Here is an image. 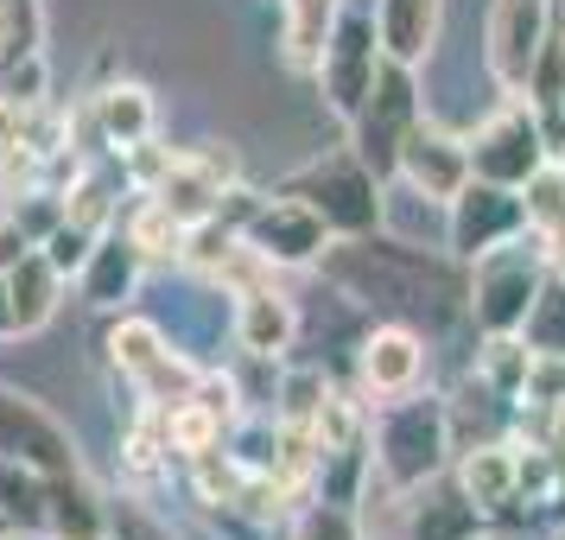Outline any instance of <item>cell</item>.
I'll list each match as a JSON object with an SVG mask.
<instances>
[{
  "label": "cell",
  "mask_w": 565,
  "mask_h": 540,
  "mask_svg": "<svg viewBox=\"0 0 565 540\" xmlns=\"http://www.w3.org/2000/svg\"><path fill=\"white\" fill-rule=\"evenodd\" d=\"M470 267V293H463V311L477 318L483 337H521L527 325V306H534L540 280H546V248H540L534 230H521L514 242L489 248V255L463 261Z\"/></svg>",
  "instance_id": "obj_3"
},
{
  "label": "cell",
  "mask_w": 565,
  "mask_h": 540,
  "mask_svg": "<svg viewBox=\"0 0 565 540\" xmlns=\"http://www.w3.org/2000/svg\"><path fill=\"white\" fill-rule=\"evenodd\" d=\"M477 540H495V534H477Z\"/></svg>",
  "instance_id": "obj_39"
},
{
  "label": "cell",
  "mask_w": 565,
  "mask_h": 540,
  "mask_svg": "<svg viewBox=\"0 0 565 540\" xmlns=\"http://www.w3.org/2000/svg\"><path fill=\"white\" fill-rule=\"evenodd\" d=\"M13 534H20V528H13V521H7V515H0V540H13Z\"/></svg>",
  "instance_id": "obj_38"
},
{
  "label": "cell",
  "mask_w": 565,
  "mask_h": 540,
  "mask_svg": "<svg viewBox=\"0 0 565 540\" xmlns=\"http://www.w3.org/2000/svg\"><path fill=\"white\" fill-rule=\"evenodd\" d=\"M394 179H407L413 198L451 204L463 184H470V147H463L458 134L426 128V115H419V128H413V134H407V147H401V166H394Z\"/></svg>",
  "instance_id": "obj_11"
},
{
  "label": "cell",
  "mask_w": 565,
  "mask_h": 540,
  "mask_svg": "<svg viewBox=\"0 0 565 540\" xmlns=\"http://www.w3.org/2000/svg\"><path fill=\"white\" fill-rule=\"evenodd\" d=\"M121 230L134 235V248H140L147 261H179V248H184V223H179L166 204H159L153 191H147V204L134 210Z\"/></svg>",
  "instance_id": "obj_27"
},
{
  "label": "cell",
  "mask_w": 565,
  "mask_h": 540,
  "mask_svg": "<svg viewBox=\"0 0 565 540\" xmlns=\"http://www.w3.org/2000/svg\"><path fill=\"white\" fill-rule=\"evenodd\" d=\"M324 274L343 293H356L369 306H401V311H451L470 293V274L458 261H433L413 242H375V235H343L324 248Z\"/></svg>",
  "instance_id": "obj_1"
},
{
  "label": "cell",
  "mask_w": 565,
  "mask_h": 540,
  "mask_svg": "<svg viewBox=\"0 0 565 540\" xmlns=\"http://www.w3.org/2000/svg\"><path fill=\"white\" fill-rule=\"evenodd\" d=\"M546 20H553V0H495L489 7V77L502 83L509 96L527 89Z\"/></svg>",
  "instance_id": "obj_10"
},
{
  "label": "cell",
  "mask_w": 565,
  "mask_h": 540,
  "mask_svg": "<svg viewBox=\"0 0 565 540\" xmlns=\"http://www.w3.org/2000/svg\"><path fill=\"white\" fill-rule=\"evenodd\" d=\"M559 540H565V528H559Z\"/></svg>",
  "instance_id": "obj_41"
},
{
  "label": "cell",
  "mask_w": 565,
  "mask_h": 540,
  "mask_svg": "<svg viewBox=\"0 0 565 540\" xmlns=\"http://www.w3.org/2000/svg\"><path fill=\"white\" fill-rule=\"evenodd\" d=\"M280 198L306 204L331 235H375L382 230V210H387L382 179H375L356 153H324V159H311V166H299V172L280 184Z\"/></svg>",
  "instance_id": "obj_4"
},
{
  "label": "cell",
  "mask_w": 565,
  "mask_h": 540,
  "mask_svg": "<svg viewBox=\"0 0 565 540\" xmlns=\"http://www.w3.org/2000/svg\"><path fill=\"white\" fill-rule=\"evenodd\" d=\"M0 103H13V108L45 103V57L32 52V57H13V64H0Z\"/></svg>",
  "instance_id": "obj_33"
},
{
  "label": "cell",
  "mask_w": 565,
  "mask_h": 540,
  "mask_svg": "<svg viewBox=\"0 0 565 540\" xmlns=\"http://www.w3.org/2000/svg\"><path fill=\"white\" fill-rule=\"evenodd\" d=\"M32 248V235L20 230V223H13V216H7V210H0V274H7V267H13V261L26 255Z\"/></svg>",
  "instance_id": "obj_35"
},
{
  "label": "cell",
  "mask_w": 565,
  "mask_h": 540,
  "mask_svg": "<svg viewBox=\"0 0 565 540\" xmlns=\"http://www.w3.org/2000/svg\"><path fill=\"white\" fill-rule=\"evenodd\" d=\"M375 39H382V57H401V64L433 57L438 0H382L375 7Z\"/></svg>",
  "instance_id": "obj_23"
},
{
  "label": "cell",
  "mask_w": 565,
  "mask_h": 540,
  "mask_svg": "<svg viewBox=\"0 0 565 540\" xmlns=\"http://www.w3.org/2000/svg\"><path fill=\"white\" fill-rule=\"evenodd\" d=\"M0 515L20 534H39L45 528V477L26 470V464H13V458H0Z\"/></svg>",
  "instance_id": "obj_24"
},
{
  "label": "cell",
  "mask_w": 565,
  "mask_h": 540,
  "mask_svg": "<svg viewBox=\"0 0 565 540\" xmlns=\"http://www.w3.org/2000/svg\"><path fill=\"white\" fill-rule=\"evenodd\" d=\"M324 375L318 369H299V375H286L280 388V407H274V420H318V407H324Z\"/></svg>",
  "instance_id": "obj_34"
},
{
  "label": "cell",
  "mask_w": 565,
  "mask_h": 540,
  "mask_svg": "<svg viewBox=\"0 0 565 540\" xmlns=\"http://www.w3.org/2000/svg\"><path fill=\"white\" fill-rule=\"evenodd\" d=\"M166 350H172V343H166V337H159V325H147V318H121V325L108 331V357H115V369H121L128 382H140V375L166 357Z\"/></svg>",
  "instance_id": "obj_28"
},
{
  "label": "cell",
  "mask_w": 565,
  "mask_h": 540,
  "mask_svg": "<svg viewBox=\"0 0 565 540\" xmlns=\"http://www.w3.org/2000/svg\"><path fill=\"white\" fill-rule=\"evenodd\" d=\"M540 445H546V458H553V470H559V484H565V407L546 413V438Z\"/></svg>",
  "instance_id": "obj_36"
},
{
  "label": "cell",
  "mask_w": 565,
  "mask_h": 540,
  "mask_svg": "<svg viewBox=\"0 0 565 540\" xmlns=\"http://www.w3.org/2000/svg\"><path fill=\"white\" fill-rule=\"evenodd\" d=\"M235 184V153L230 147H198V153H172V166H166V179L153 184V198L179 223H198V216H210V210L223 204V191Z\"/></svg>",
  "instance_id": "obj_12"
},
{
  "label": "cell",
  "mask_w": 565,
  "mask_h": 540,
  "mask_svg": "<svg viewBox=\"0 0 565 540\" xmlns=\"http://www.w3.org/2000/svg\"><path fill=\"white\" fill-rule=\"evenodd\" d=\"M83 128L96 134L103 147H115V153L153 140V89L147 83H103L89 96V108H83Z\"/></svg>",
  "instance_id": "obj_17"
},
{
  "label": "cell",
  "mask_w": 565,
  "mask_h": 540,
  "mask_svg": "<svg viewBox=\"0 0 565 540\" xmlns=\"http://www.w3.org/2000/svg\"><path fill=\"white\" fill-rule=\"evenodd\" d=\"M96 540H108V534H96Z\"/></svg>",
  "instance_id": "obj_40"
},
{
  "label": "cell",
  "mask_w": 565,
  "mask_h": 540,
  "mask_svg": "<svg viewBox=\"0 0 565 540\" xmlns=\"http://www.w3.org/2000/svg\"><path fill=\"white\" fill-rule=\"evenodd\" d=\"M458 484L483 515H502L514 502V445L509 438H483V445L458 452Z\"/></svg>",
  "instance_id": "obj_21"
},
{
  "label": "cell",
  "mask_w": 565,
  "mask_h": 540,
  "mask_svg": "<svg viewBox=\"0 0 565 540\" xmlns=\"http://www.w3.org/2000/svg\"><path fill=\"white\" fill-rule=\"evenodd\" d=\"M413 128H419V83H413V64L382 57L369 96H362L356 115H350V153H356L375 179H394L401 147H407Z\"/></svg>",
  "instance_id": "obj_5"
},
{
  "label": "cell",
  "mask_w": 565,
  "mask_h": 540,
  "mask_svg": "<svg viewBox=\"0 0 565 540\" xmlns=\"http://www.w3.org/2000/svg\"><path fill=\"white\" fill-rule=\"evenodd\" d=\"M451 464V413L438 394H401L382 401L375 426H369V477H382V489L413 496L419 484L445 477Z\"/></svg>",
  "instance_id": "obj_2"
},
{
  "label": "cell",
  "mask_w": 565,
  "mask_h": 540,
  "mask_svg": "<svg viewBox=\"0 0 565 540\" xmlns=\"http://www.w3.org/2000/svg\"><path fill=\"white\" fill-rule=\"evenodd\" d=\"M362 394H375V401H401L413 388L426 382V343L407 331V325H375V331L362 337Z\"/></svg>",
  "instance_id": "obj_14"
},
{
  "label": "cell",
  "mask_w": 565,
  "mask_h": 540,
  "mask_svg": "<svg viewBox=\"0 0 565 540\" xmlns=\"http://www.w3.org/2000/svg\"><path fill=\"white\" fill-rule=\"evenodd\" d=\"M527 230V204H521V191L509 184H489V179H470L445 204V235H451V255L458 261H477L489 248H502L514 235Z\"/></svg>",
  "instance_id": "obj_8"
},
{
  "label": "cell",
  "mask_w": 565,
  "mask_h": 540,
  "mask_svg": "<svg viewBox=\"0 0 565 540\" xmlns=\"http://www.w3.org/2000/svg\"><path fill=\"white\" fill-rule=\"evenodd\" d=\"M45 534L52 540H96L103 534V489L83 470L45 477Z\"/></svg>",
  "instance_id": "obj_20"
},
{
  "label": "cell",
  "mask_w": 565,
  "mask_h": 540,
  "mask_svg": "<svg viewBox=\"0 0 565 540\" xmlns=\"http://www.w3.org/2000/svg\"><path fill=\"white\" fill-rule=\"evenodd\" d=\"M483 534V509L463 496V484L433 477V484L413 489L407 502V540H477Z\"/></svg>",
  "instance_id": "obj_18"
},
{
  "label": "cell",
  "mask_w": 565,
  "mask_h": 540,
  "mask_svg": "<svg viewBox=\"0 0 565 540\" xmlns=\"http://www.w3.org/2000/svg\"><path fill=\"white\" fill-rule=\"evenodd\" d=\"M324 235H331V230H324L306 204L274 198V204H255L248 230H242V242H248L267 267H306V261L324 255Z\"/></svg>",
  "instance_id": "obj_13"
},
{
  "label": "cell",
  "mask_w": 565,
  "mask_h": 540,
  "mask_svg": "<svg viewBox=\"0 0 565 540\" xmlns=\"http://www.w3.org/2000/svg\"><path fill=\"white\" fill-rule=\"evenodd\" d=\"M521 343H527V350H546V357H565V274H553V267H546L534 306H527Z\"/></svg>",
  "instance_id": "obj_25"
},
{
  "label": "cell",
  "mask_w": 565,
  "mask_h": 540,
  "mask_svg": "<svg viewBox=\"0 0 565 540\" xmlns=\"http://www.w3.org/2000/svg\"><path fill=\"white\" fill-rule=\"evenodd\" d=\"M292 540H362L356 534V509H343V502H306Z\"/></svg>",
  "instance_id": "obj_31"
},
{
  "label": "cell",
  "mask_w": 565,
  "mask_h": 540,
  "mask_svg": "<svg viewBox=\"0 0 565 540\" xmlns=\"http://www.w3.org/2000/svg\"><path fill=\"white\" fill-rule=\"evenodd\" d=\"M89 248H96V230H83V223H71V216H64V223H57V230L45 235V242H39V255L52 261L64 280H71L83 261H89Z\"/></svg>",
  "instance_id": "obj_32"
},
{
  "label": "cell",
  "mask_w": 565,
  "mask_h": 540,
  "mask_svg": "<svg viewBox=\"0 0 565 540\" xmlns=\"http://www.w3.org/2000/svg\"><path fill=\"white\" fill-rule=\"evenodd\" d=\"M521 96L534 108H553L565 96V7H553V20H546V39H540L534 71H527V89Z\"/></svg>",
  "instance_id": "obj_26"
},
{
  "label": "cell",
  "mask_w": 565,
  "mask_h": 540,
  "mask_svg": "<svg viewBox=\"0 0 565 540\" xmlns=\"http://www.w3.org/2000/svg\"><path fill=\"white\" fill-rule=\"evenodd\" d=\"M382 71V39H375V13H356V7H343L331 27V45L318 57V89H324V103H331L337 121H350L356 103L369 96V83Z\"/></svg>",
  "instance_id": "obj_7"
},
{
  "label": "cell",
  "mask_w": 565,
  "mask_h": 540,
  "mask_svg": "<svg viewBox=\"0 0 565 540\" xmlns=\"http://www.w3.org/2000/svg\"><path fill=\"white\" fill-rule=\"evenodd\" d=\"M463 147H470V179L509 184V191H521V184L534 179L546 159H553V147H546V128H540V108H534V103L495 108V115H489V121L470 134Z\"/></svg>",
  "instance_id": "obj_6"
},
{
  "label": "cell",
  "mask_w": 565,
  "mask_h": 540,
  "mask_svg": "<svg viewBox=\"0 0 565 540\" xmlns=\"http://www.w3.org/2000/svg\"><path fill=\"white\" fill-rule=\"evenodd\" d=\"M292 337H299V306H292L274 280L248 286L242 306H235V343H242V357L280 362L286 350H292Z\"/></svg>",
  "instance_id": "obj_15"
},
{
  "label": "cell",
  "mask_w": 565,
  "mask_h": 540,
  "mask_svg": "<svg viewBox=\"0 0 565 540\" xmlns=\"http://www.w3.org/2000/svg\"><path fill=\"white\" fill-rule=\"evenodd\" d=\"M0 337H20V331H13V299H7V274H0Z\"/></svg>",
  "instance_id": "obj_37"
},
{
  "label": "cell",
  "mask_w": 565,
  "mask_h": 540,
  "mask_svg": "<svg viewBox=\"0 0 565 540\" xmlns=\"http://www.w3.org/2000/svg\"><path fill=\"white\" fill-rule=\"evenodd\" d=\"M0 458L26 464V470H39V477L83 470L77 464V438L64 433L32 394H20V388H0Z\"/></svg>",
  "instance_id": "obj_9"
},
{
  "label": "cell",
  "mask_w": 565,
  "mask_h": 540,
  "mask_svg": "<svg viewBox=\"0 0 565 540\" xmlns=\"http://www.w3.org/2000/svg\"><path fill=\"white\" fill-rule=\"evenodd\" d=\"M140 274H147V255L134 248V235L128 230H103L96 235V248H89V261L77 267L83 306H96V311L128 306L134 286H140Z\"/></svg>",
  "instance_id": "obj_16"
},
{
  "label": "cell",
  "mask_w": 565,
  "mask_h": 540,
  "mask_svg": "<svg viewBox=\"0 0 565 540\" xmlns=\"http://www.w3.org/2000/svg\"><path fill=\"white\" fill-rule=\"evenodd\" d=\"M7 299H13V331H39V325H52L57 299H64V274L39 248H26L7 267Z\"/></svg>",
  "instance_id": "obj_22"
},
{
  "label": "cell",
  "mask_w": 565,
  "mask_h": 540,
  "mask_svg": "<svg viewBox=\"0 0 565 540\" xmlns=\"http://www.w3.org/2000/svg\"><path fill=\"white\" fill-rule=\"evenodd\" d=\"M103 534L108 540H172V528L140 496H103Z\"/></svg>",
  "instance_id": "obj_30"
},
{
  "label": "cell",
  "mask_w": 565,
  "mask_h": 540,
  "mask_svg": "<svg viewBox=\"0 0 565 540\" xmlns=\"http://www.w3.org/2000/svg\"><path fill=\"white\" fill-rule=\"evenodd\" d=\"M527 357H534V350H527L521 337H489L483 362H477V382H489L502 401H514V394H521V375H527Z\"/></svg>",
  "instance_id": "obj_29"
},
{
  "label": "cell",
  "mask_w": 565,
  "mask_h": 540,
  "mask_svg": "<svg viewBox=\"0 0 565 540\" xmlns=\"http://www.w3.org/2000/svg\"><path fill=\"white\" fill-rule=\"evenodd\" d=\"M343 13V0H280V57L286 71L318 77V57L331 45V27Z\"/></svg>",
  "instance_id": "obj_19"
}]
</instances>
